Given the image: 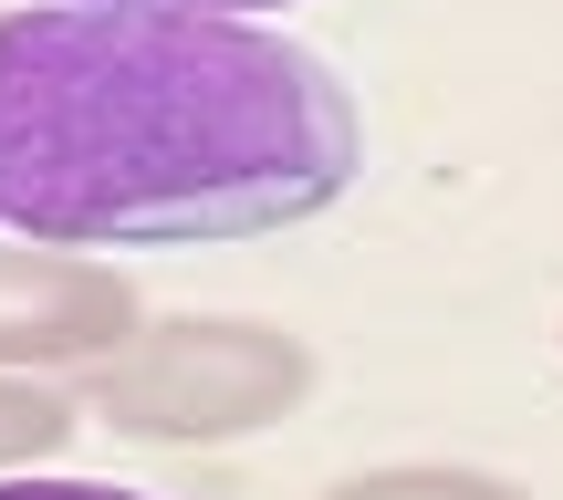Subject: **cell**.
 Instances as JSON below:
<instances>
[{
  "label": "cell",
  "instance_id": "7a4b0ae2",
  "mask_svg": "<svg viewBox=\"0 0 563 500\" xmlns=\"http://www.w3.org/2000/svg\"><path fill=\"white\" fill-rule=\"evenodd\" d=\"M313 397V344L262 313H167L84 365V418L125 448H230Z\"/></svg>",
  "mask_w": 563,
  "mask_h": 500
},
{
  "label": "cell",
  "instance_id": "8992f818",
  "mask_svg": "<svg viewBox=\"0 0 563 500\" xmlns=\"http://www.w3.org/2000/svg\"><path fill=\"white\" fill-rule=\"evenodd\" d=\"M0 500H157V490H115V480H42V469H11Z\"/></svg>",
  "mask_w": 563,
  "mask_h": 500
},
{
  "label": "cell",
  "instance_id": "5b68a950",
  "mask_svg": "<svg viewBox=\"0 0 563 500\" xmlns=\"http://www.w3.org/2000/svg\"><path fill=\"white\" fill-rule=\"evenodd\" d=\"M313 500H532V490L501 480V469H470V459H386V469H355V480H334Z\"/></svg>",
  "mask_w": 563,
  "mask_h": 500
},
{
  "label": "cell",
  "instance_id": "52a82bcc",
  "mask_svg": "<svg viewBox=\"0 0 563 500\" xmlns=\"http://www.w3.org/2000/svg\"><path fill=\"white\" fill-rule=\"evenodd\" d=\"M125 11H220V21H272L292 0H125Z\"/></svg>",
  "mask_w": 563,
  "mask_h": 500
},
{
  "label": "cell",
  "instance_id": "277c9868",
  "mask_svg": "<svg viewBox=\"0 0 563 500\" xmlns=\"http://www.w3.org/2000/svg\"><path fill=\"white\" fill-rule=\"evenodd\" d=\"M74 427H84V407L63 397L53 376H11V365H0V480H11V469H53L63 448H74Z\"/></svg>",
  "mask_w": 563,
  "mask_h": 500
},
{
  "label": "cell",
  "instance_id": "3957f363",
  "mask_svg": "<svg viewBox=\"0 0 563 500\" xmlns=\"http://www.w3.org/2000/svg\"><path fill=\"white\" fill-rule=\"evenodd\" d=\"M136 323H146V302H136V281L115 260L63 251V241L0 251V365L11 376H84Z\"/></svg>",
  "mask_w": 563,
  "mask_h": 500
},
{
  "label": "cell",
  "instance_id": "6da1fadb",
  "mask_svg": "<svg viewBox=\"0 0 563 500\" xmlns=\"http://www.w3.org/2000/svg\"><path fill=\"white\" fill-rule=\"evenodd\" d=\"M355 167V95L272 21L125 0L0 11V230L21 241H262L323 220Z\"/></svg>",
  "mask_w": 563,
  "mask_h": 500
}]
</instances>
